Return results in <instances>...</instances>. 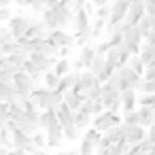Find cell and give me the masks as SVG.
<instances>
[{
    "mask_svg": "<svg viewBox=\"0 0 155 155\" xmlns=\"http://www.w3.org/2000/svg\"><path fill=\"white\" fill-rule=\"evenodd\" d=\"M83 100L85 98H81L79 94H74L72 89H68V91H64V104L72 110V113H77V110H81V106H83Z\"/></svg>",
    "mask_w": 155,
    "mask_h": 155,
    "instance_id": "cell-18",
    "label": "cell"
},
{
    "mask_svg": "<svg viewBox=\"0 0 155 155\" xmlns=\"http://www.w3.org/2000/svg\"><path fill=\"white\" fill-rule=\"evenodd\" d=\"M94 85H98V77H96V74H91L89 70H83V72H81V79H79V83L72 87V91H74V94H79L81 98H85V96L91 91V87H94Z\"/></svg>",
    "mask_w": 155,
    "mask_h": 155,
    "instance_id": "cell-7",
    "label": "cell"
},
{
    "mask_svg": "<svg viewBox=\"0 0 155 155\" xmlns=\"http://www.w3.org/2000/svg\"><path fill=\"white\" fill-rule=\"evenodd\" d=\"M123 155H132V153H130V151H127V153H123Z\"/></svg>",
    "mask_w": 155,
    "mask_h": 155,
    "instance_id": "cell-63",
    "label": "cell"
},
{
    "mask_svg": "<svg viewBox=\"0 0 155 155\" xmlns=\"http://www.w3.org/2000/svg\"><path fill=\"white\" fill-rule=\"evenodd\" d=\"M13 2V0H0V7H9Z\"/></svg>",
    "mask_w": 155,
    "mask_h": 155,
    "instance_id": "cell-58",
    "label": "cell"
},
{
    "mask_svg": "<svg viewBox=\"0 0 155 155\" xmlns=\"http://www.w3.org/2000/svg\"><path fill=\"white\" fill-rule=\"evenodd\" d=\"M15 38H13V34L9 32V28L7 26H0V45H7V43H13Z\"/></svg>",
    "mask_w": 155,
    "mask_h": 155,
    "instance_id": "cell-44",
    "label": "cell"
},
{
    "mask_svg": "<svg viewBox=\"0 0 155 155\" xmlns=\"http://www.w3.org/2000/svg\"><path fill=\"white\" fill-rule=\"evenodd\" d=\"M130 51V55H138L140 53V45H142V34L138 30V26H127L125 24V32H123V38H121Z\"/></svg>",
    "mask_w": 155,
    "mask_h": 155,
    "instance_id": "cell-4",
    "label": "cell"
},
{
    "mask_svg": "<svg viewBox=\"0 0 155 155\" xmlns=\"http://www.w3.org/2000/svg\"><path fill=\"white\" fill-rule=\"evenodd\" d=\"M123 125H138V110H121Z\"/></svg>",
    "mask_w": 155,
    "mask_h": 155,
    "instance_id": "cell-36",
    "label": "cell"
},
{
    "mask_svg": "<svg viewBox=\"0 0 155 155\" xmlns=\"http://www.w3.org/2000/svg\"><path fill=\"white\" fill-rule=\"evenodd\" d=\"M91 5H94V9H98V7H106V5H110V0H91Z\"/></svg>",
    "mask_w": 155,
    "mask_h": 155,
    "instance_id": "cell-56",
    "label": "cell"
},
{
    "mask_svg": "<svg viewBox=\"0 0 155 155\" xmlns=\"http://www.w3.org/2000/svg\"><path fill=\"white\" fill-rule=\"evenodd\" d=\"M9 119H11V115H9V104H7V102H0V127H5Z\"/></svg>",
    "mask_w": 155,
    "mask_h": 155,
    "instance_id": "cell-43",
    "label": "cell"
},
{
    "mask_svg": "<svg viewBox=\"0 0 155 155\" xmlns=\"http://www.w3.org/2000/svg\"><path fill=\"white\" fill-rule=\"evenodd\" d=\"M153 30H155V17H153Z\"/></svg>",
    "mask_w": 155,
    "mask_h": 155,
    "instance_id": "cell-61",
    "label": "cell"
},
{
    "mask_svg": "<svg viewBox=\"0 0 155 155\" xmlns=\"http://www.w3.org/2000/svg\"><path fill=\"white\" fill-rule=\"evenodd\" d=\"M142 15H144V0H134V2L130 5V9H127V13H125L123 21L127 26H136L142 19Z\"/></svg>",
    "mask_w": 155,
    "mask_h": 155,
    "instance_id": "cell-10",
    "label": "cell"
},
{
    "mask_svg": "<svg viewBox=\"0 0 155 155\" xmlns=\"http://www.w3.org/2000/svg\"><path fill=\"white\" fill-rule=\"evenodd\" d=\"M89 32H91V41L106 34V19H94V24L89 26Z\"/></svg>",
    "mask_w": 155,
    "mask_h": 155,
    "instance_id": "cell-30",
    "label": "cell"
},
{
    "mask_svg": "<svg viewBox=\"0 0 155 155\" xmlns=\"http://www.w3.org/2000/svg\"><path fill=\"white\" fill-rule=\"evenodd\" d=\"M142 79H147V81L155 79V66H149V68H144V74H142Z\"/></svg>",
    "mask_w": 155,
    "mask_h": 155,
    "instance_id": "cell-53",
    "label": "cell"
},
{
    "mask_svg": "<svg viewBox=\"0 0 155 155\" xmlns=\"http://www.w3.org/2000/svg\"><path fill=\"white\" fill-rule=\"evenodd\" d=\"M119 138H123V123H119V125H115V127L102 132V140H100V144H102V147H113Z\"/></svg>",
    "mask_w": 155,
    "mask_h": 155,
    "instance_id": "cell-15",
    "label": "cell"
},
{
    "mask_svg": "<svg viewBox=\"0 0 155 155\" xmlns=\"http://www.w3.org/2000/svg\"><path fill=\"white\" fill-rule=\"evenodd\" d=\"M138 108V91L123 89L121 91V110H136Z\"/></svg>",
    "mask_w": 155,
    "mask_h": 155,
    "instance_id": "cell-16",
    "label": "cell"
},
{
    "mask_svg": "<svg viewBox=\"0 0 155 155\" xmlns=\"http://www.w3.org/2000/svg\"><path fill=\"white\" fill-rule=\"evenodd\" d=\"M104 66H106V62H104V55H98V53H96V58H94V62L89 64V68H87V70H89L91 74H96V77H98V74L104 70Z\"/></svg>",
    "mask_w": 155,
    "mask_h": 155,
    "instance_id": "cell-33",
    "label": "cell"
},
{
    "mask_svg": "<svg viewBox=\"0 0 155 155\" xmlns=\"http://www.w3.org/2000/svg\"><path fill=\"white\" fill-rule=\"evenodd\" d=\"M62 125V132H64V140H77L81 138V130L74 125V121H68V123H60Z\"/></svg>",
    "mask_w": 155,
    "mask_h": 155,
    "instance_id": "cell-24",
    "label": "cell"
},
{
    "mask_svg": "<svg viewBox=\"0 0 155 155\" xmlns=\"http://www.w3.org/2000/svg\"><path fill=\"white\" fill-rule=\"evenodd\" d=\"M85 100H102V85L98 83V85H94L91 87V91L85 96Z\"/></svg>",
    "mask_w": 155,
    "mask_h": 155,
    "instance_id": "cell-46",
    "label": "cell"
},
{
    "mask_svg": "<svg viewBox=\"0 0 155 155\" xmlns=\"http://www.w3.org/2000/svg\"><path fill=\"white\" fill-rule=\"evenodd\" d=\"M45 136H47V147L49 149H60L62 142H64V132H62V125L60 123H53L51 127L45 130Z\"/></svg>",
    "mask_w": 155,
    "mask_h": 155,
    "instance_id": "cell-11",
    "label": "cell"
},
{
    "mask_svg": "<svg viewBox=\"0 0 155 155\" xmlns=\"http://www.w3.org/2000/svg\"><path fill=\"white\" fill-rule=\"evenodd\" d=\"M136 26H138V30H140V34H142V38H144V36L153 30V17H151V15H142V19H140Z\"/></svg>",
    "mask_w": 155,
    "mask_h": 155,
    "instance_id": "cell-32",
    "label": "cell"
},
{
    "mask_svg": "<svg viewBox=\"0 0 155 155\" xmlns=\"http://www.w3.org/2000/svg\"><path fill=\"white\" fill-rule=\"evenodd\" d=\"M138 91H140V94H155V79H151V81L142 79V83H140Z\"/></svg>",
    "mask_w": 155,
    "mask_h": 155,
    "instance_id": "cell-42",
    "label": "cell"
},
{
    "mask_svg": "<svg viewBox=\"0 0 155 155\" xmlns=\"http://www.w3.org/2000/svg\"><path fill=\"white\" fill-rule=\"evenodd\" d=\"M89 41H91V32H89V30L74 32V45H77V47H85V45H89Z\"/></svg>",
    "mask_w": 155,
    "mask_h": 155,
    "instance_id": "cell-38",
    "label": "cell"
},
{
    "mask_svg": "<svg viewBox=\"0 0 155 155\" xmlns=\"http://www.w3.org/2000/svg\"><path fill=\"white\" fill-rule=\"evenodd\" d=\"M47 36H49V30H47V26L43 24V19H34V21L30 24L28 34H26V38H30V41H43V38H47Z\"/></svg>",
    "mask_w": 155,
    "mask_h": 155,
    "instance_id": "cell-14",
    "label": "cell"
},
{
    "mask_svg": "<svg viewBox=\"0 0 155 155\" xmlns=\"http://www.w3.org/2000/svg\"><path fill=\"white\" fill-rule=\"evenodd\" d=\"M79 58L83 60L85 70H87V68H89V64H91V62H94V58H96V47H94V45H85V47H81Z\"/></svg>",
    "mask_w": 155,
    "mask_h": 155,
    "instance_id": "cell-28",
    "label": "cell"
},
{
    "mask_svg": "<svg viewBox=\"0 0 155 155\" xmlns=\"http://www.w3.org/2000/svg\"><path fill=\"white\" fill-rule=\"evenodd\" d=\"M72 121H74V125L83 132V130H87V127L91 125V115H89V113H85V110L81 108V110H77V113H74Z\"/></svg>",
    "mask_w": 155,
    "mask_h": 155,
    "instance_id": "cell-23",
    "label": "cell"
},
{
    "mask_svg": "<svg viewBox=\"0 0 155 155\" xmlns=\"http://www.w3.org/2000/svg\"><path fill=\"white\" fill-rule=\"evenodd\" d=\"M140 60H142V64H144V68H149V66H155V45H147V43H142L140 45Z\"/></svg>",
    "mask_w": 155,
    "mask_h": 155,
    "instance_id": "cell-19",
    "label": "cell"
},
{
    "mask_svg": "<svg viewBox=\"0 0 155 155\" xmlns=\"http://www.w3.org/2000/svg\"><path fill=\"white\" fill-rule=\"evenodd\" d=\"M83 138H87V140H89L94 147H98V144H100V140H102V132H98L96 127H91V125H89V127L85 130Z\"/></svg>",
    "mask_w": 155,
    "mask_h": 155,
    "instance_id": "cell-37",
    "label": "cell"
},
{
    "mask_svg": "<svg viewBox=\"0 0 155 155\" xmlns=\"http://www.w3.org/2000/svg\"><path fill=\"white\" fill-rule=\"evenodd\" d=\"M11 17H13L11 7H0V26H5V24H7Z\"/></svg>",
    "mask_w": 155,
    "mask_h": 155,
    "instance_id": "cell-47",
    "label": "cell"
},
{
    "mask_svg": "<svg viewBox=\"0 0 155 155\" xmlns=\"http://www.w3.org/2000/svg\"><path fill=\"white\" fill-rule=\"evenodd\" d=\"M147 138H149V140H151V142L155 144V123L147 127Z\"/></svg>",
    "mask_w": 155,
    "mask_h": 155,
    "instance_id": "cell-54",
    "label": "cell"
},
{
    "mask_svg": "<svg viewBox=\"0 0 155 155\" xmlns=\"http://www.w3.org/2000/svg\"><path fill=\"white\" fill-rule=\"evenodd\" d=\"M43 83H45V87H47V89H58L60 77H58L53 70H49V72H45V74H43Z\"/></svg>",
    "mask_w": 155,
    "mask_h": 155,
    "instance_id": "cell-35",
    "label": "cell"
},
{
    "mask_svg": "<svg viewBox=\"0 0 155 155\" xmlns=\"http://www.w3.org/2000/svg\"><path fill=\"white\" fill-rule=\"evenodd\" d=\"M127 66L136 72V74H144V64H142V60H140V55H130V60H127Z\"/></svg>",
    "mask_w": 155,
    "mask_h": 155,
    "instance_id": "cell-34",
    "label": "cell"
},
{
    "mask_svg": "<svg viewBox=\"0 0 155 155\" xmlns=\"http://www.w3.org/2000/svg\"><path fill=\"white\" fill-rule=\"evenodd\" d=\"M13 85H15V94H17L21 100H28L30 94H32V89L36 87L34 81H32V77L26 74L24 70H17V72H15V77H13Z\"/></svg>",
    "mask_w": 155,
    "mask_h": 155,
    "instance_id": "cell-3",
    "label": "cell"
},
{
    "mask_svg": "<svg viewBox=\"0 0 155 155\" xmlns=\"http://www.w3.org/2000/svg\"><path fill=\"white\" fill-rule=\"evenodd\" d=\"M119 123H121V115H115L110 110H102L100 115H96L91 119V127H96L98 132H106V130H110Z\"/></svg>",
    "mask_w": 155,
    "mask_h": 155,
    "instance_id": "cell-5",
    "label": "cell"
},
{
    "mask_svg": "<svg viewBox=\"0 0 155 155\" xmlns=\"http://www.w3.org/2000/svg\"><path fill=\"white\" fill-rule=\"evenodd\" d=\"M55 155H66V151H62V153H55Z\"/></svg>",
    "mask_w": 155,
    "mask_h": 155,
    "instance_id": "cell-60",
    "label": "cell"
},
{
    "mask_svg": "<svg viewBox=\"0 0 155 155\" xmlns=\"http://www.w3.org/2000/svg\"><path fill=\"white\" fill-rule=\"evenodd\" d=\"M138 123L142 127H149L155 123V108H147V106H138Z\"/></svg>",
    "mask_w": 155,
    "mask_h": 155,
    "instance_id": "cell-21",
    "label": "cell"
},
{
    "mask_svg": "<svg viewBox=\"0 0 155 155\" xmlns=\"http://www.w3.org/2000/svg\"><path fill=\"white\" fill-rule=\"evenodd\" d=\"M64 102V94L62 91H58V89H49V94H47V108H58L60 104ZM45 108V110H47Z\"/></svg>",
    "mask_w": 155,
    "mask_h": 155,
    "instance_id": "cell-27",
    "label": "cell"
},
{
    "mask_svg": "<svg viewBox=\"0 0 155 155\" xmlns=\"http://www.w3.org/2000/svg\"><path fill=\"white\" fill-rule=\"evenodd\" d=\"M149 155H153V153H149Z\"/></svg>",
    "mask_w": 155,
    "mask_h": 155,
    "instance_id": "cell-64",
    "label": "cell"
},
{
    "mask_svg": "<svg viewBox=\"0 0 155 155\" xmlns=\"http://www.w3.org/2000/svg\"><path fill=\"white\" fill-rule=\"evenodd\" d=\"M34 21V17L32 15H28V13H24V11H19V13H15L9 21H7V28H9V32L13 34V38L15 41H21V38H26V34H28V30H30V24Z\"/></svg>",
    "mask_w": 155,
    "mask_h": 155,
    "instance_id": "cell-1",
    "label": "cell"
},
{
    "mask_svg": "<svg viewBox=\"0 0 155 155\" xmlns=\"http://www.w3.org/2000/svg\"><path fill=\"white\" fill-rule=\"evenodd\" d=\"M153 155H155V144H153Z\"/></svg>",
    "mask_w": 155,
    "mask_h": 155,
    "instance_id": "cell-62",
    "label": "cell"
},
{
    "mask_svg": "<svg viewBox=\"0 0 155 155\" xmlns=\"http://www.w3.org/2000/svg\"><path fill=\"white\" fill-rule=\"evenodd\" d=\"M110 49V45H108V41H104V43H100V45H96V53L98 55H106V51Z\"/></svg>",
    "mask_w": 155,
    "mask_h": 155,
    "instance_id": "cell-50",
    "label": "cell"
},
{
    "mask_svg": "<svg viewBox=\"0 0 155 155\" xmlns=\"http://www.w3.org/2000/svg\"><path fill=\"white\" fill-rule=\"evenodd\" d=\"M79 155H96V147H94L87 138H81V144H79Z\"/></svg>",
    "mask_w": 155,
    "mask_h": 155,
    "instance_id": "cell-39",
    "label": "cell"
},
{
    "mask_svg": "<svg viewBox=\"0 0 155 155\" xmlns=\"http://www.w3.org/2000/svg\"><path fill=\"white\" fill-rule=\"evenodd\" d=\"M70 66H72V70H77V72H83V70H85V64H83L81 58H77L74 62H70Z\"/></svg>",
    "mask_w": 155,
    "mask_h": 155,
    "instance_id": "cell-52",
    "label": "cell"
},
{
    "mask_svg": "<svg viewBox=\"0 0 155 155\" xmlns=\"http://www.w3.org/2000/svg\"><path fill=\"white\" fill-rule=\"evenodd\" d=\"M117 77H119V87H121V91H123V89H136V91H138V87H140V83H142V77L136 74L127 64L121 66V68H117Z\"/></svg>",
    "mask_w": 155,
    "mask_h": 155,
    "instance_id": "cell-2",
    "label": "cell"
},
{
    "mask_svg": "<svg viewBox=\"0 0 155 155\" xmlns=\"http://www.w3.org/2000/svg\"><path fill=\"white\" fill-rule=\"evenodd\" d=\"M11 142H13V149H21V151H26V153H30V155H34V153L38 151V149L32 144V136L24 134L21 130L11 132Z\"/></svg>",
    "mask_w": 155,
    "mask_h": 155,
    "instance_id": "cell-6",
    "label": "cell"
},
{
    "mask_svg": "<svg viewBox=\"0 0 155 155\" xmlns=\"http://www.w3.org/2000/svg\"><path fill=\"white\" fill-rule=\"evenodd\" d=\"M28 60L45 74V72H49V70L55 66V60H58V58H49V55H43V53H30Z\"/></svg>",
    "mask_w": 155,
    "mask_h": 155,
    "instance_id": "cell-12",
    "label": "cell"
},
{
    "mask_svg": "<svg viewBox=\"0 0 155 155\" xmlns=\"http://www.w3.org/2000/svg\"><path fill=\"white\" fill-rule=\"evenodd\" d=\"M36 2H41V0H15V5H17L19 9H30V7H34Z\"/></svg>",
    "mask_w": 155,
    "mask_h": 155,
    "instance_id": "cell-49",
    "label": "cell"
},
{
    "mask_svg": "<svg viewBox=\"0 0 155 155\" xmlns=\"http://www.w3.org/2000/svg\"><path fill=\"white\" fill-rule=\"evenodd\" d=\"M9 155H30V153H26L21 149H9Z\"/></svg>",
    "mask_w": 155,
    "mask_h": 155,
    "instance_id": "cell-57",
    "label": "cell"
},
{
    "mask_svg": "<svg viewBox=\"0 0 155 155\" xmlns=\"http://www.w3.org/2000/svg\"><path fill=\"white\" fill-rule=\"evenodd\" d=\"M32 144L41 151V149H45L47 147V136L43 134V130H38L36 134H32Z\"/></svg>",
    "mask_w": 155,
    "mask_h": 155,
    "instance_id": "cell-40",
    "label": "cell"
},
{
    "mask_svg": "<svg viewBox=\"0 0 155 155\" xmlns=\"http://www.w3.org/2000/svg\"><path fill=\"white\" fill-rule=\"evenodd\" d=\"M94 15H96V19H108V17H110V5L98 7V9L94 11Z\"/></svg>",
    "mask_w": 155,
    "mask_h": 155,
    "instance_id": "cell-45",
    "label": "cell"
},
{
    "mask_svg": "<svg viewBox=\"0 0 155 155\" xmlns=\"http://www.w3.org/2000/svg\"><path fill=\"white\" fill-rule=\"evenodd\" d=\"M58 77H64V74H68L70 70H72V66H70V60L68 58H60V60H55V66L51 68Z\"/></svg>",
    "mask_w": 155,
    "mask_h": 155,
    "instance_id": "cell-29",
    "label": "cell"
},
{
    "mask_svg": "<svg viewBox=\"0 0 155 155\" xmlns=\"http://www.w3.org/2000/svg\"><path fill=\"white\" fill-rule=\"evenodd\" d=\"M34 155H49V153H47V151H45V149H41V151H36V153H34Z\"/></svg>",
    "mask_w": 155,
    "mask_h": 155,
    "instance_id": "cell-59",
    "label": "cell"
},
{
    "mask_svg": "<svg viewBox=\"0 0 155 155\" xmlns=\"http://www.w3.org/2000/svg\"><path fill=\"white\" fill-rule=\"evenodd\" d=\"M47 38H49L58 49H62V47H74V34H68V32H66V30H62V28L51 30Z\"/></svg>",
    "mask_w": 155,
    "mask_h": 155,
    "instance_id": "cell-9",
    "label": "cell"
},
{
    "mask_svg": "<svg viewBox=\"0 0 155 155\" xmlns=\"http://www.w3.org/2000/svg\"><path fill=\"white\" fill-rule=\"evenodd\" d=\"M0 147L5 149H13V142H11V132L7 127H0Z\"/></svg>",
    "mask_w": 155,
    "mask_h": 155,
    "instance_id": "cell-41",
    "label": "cell"
},
{
    "mask_svg": "<svg viewBox=\"0 0 155 155\" xmlns=\"http://www.w3.org/2000/svg\"><path fill=\"white\" fill-rule=\"evenodd\" d=\"M130 153H132V155H149V153H153V142H151L149 138H144V140H140L138 144L130 147Z\"/></svg>",
    "mask_w": 155,
    "mask_h": 155,
    "instance_id": "cell-26",
    "label": "cell"
},
{
    "mask_svg": "<svg viewBox=\"0 0 155 155\" xmlns=\"http://www.w3.org/2000/svg\"><path fill=\"white\" fill-rule=\"evenodd\" d=\"M15 85L13 83H0V102H7L11 104L15 100Z\"/></svg>",
    "mask_w": 155,
    "mask_h": 155,
    "instance_id": "cell-22",
    "label": "cell"
},
{
    "mask_svg": "<svg viewBox=\"0 0 155 155\" xmlns=\"http://www.w3.org/2000/svg\"><path fill=\"white\" fill-rule=\"evenodd\" d=\"M70 51H72V47H62V49H58V58H68Z\"/></svg>",
    "mask_w": 155,
    "mask_h": 155,
    "instance_id": "cell-55",
    "label": "cell"
},
{
    "mask_svg": "<svg viewBox=\"0 0 155 155\" xmlns=\"http://www.w3.org/2000/svg\"><path fill=\"white\" fill-rule=\"evenodd\" d=\"M53 123H60L58 121V115L53 108H47V110H41V117H38V127L45 132L47 127H51Z\"/></svg>",
    "mask_w": 155,
    "mask_h": 155,
    "instance_id": "cell-20",
    "label": "cell"
},
{
    "mask_svg": "<svg viewBox=\"0 0 155 155\" xmlns=\"http://www.w3.org/2000/svg\"><path fill=\"white\" fill-rule=\"evenodd\" d=\"M81 108L85 113H89L91 117H96V115H100L104 110V104H102V100H83V106Z\"/></svg>",
    "mask_w": 155,
    "mask_h": 155,
    "instance_id": "cell-25",
    "label": "cell"
},
{
    "mask_svg": "<svg viewBox=\"0 0 155 155\" xmlns=\"http://www.w3.org/2000/svg\"><path fill=\"white\" fill-rule=\"evenodd\" d=\"M79 79H81V72H77V70H70L68 74H64V77H60V83H58V91H68V89H72L77 83H79Z\"/></svg>",
    "mask_w": 155,
    "mask_h": 155,
    "instance_id": "cell-17",
    "label": "cell"
},
{
    "mask_svg": "<svg viewBox=\"0 0 155 155\" xmlns=\"http://www.w3.org/2000/svg\"><path fill=\"white\" fill-rule=\"evenodd\" d=\"M89 26H91V15H89L85 9L74 11V17H72V28H74V32L89 30Z\"/></svg>",
    "mask_w": 155,
    "mask_h": 155,
    "instance_id": "cell-13",
    "label": "cell"
},
{
    "mask_svg": "<svg viewBox=\"0 0 155 155\" xmlns=\"http://www.w3.org/2000/svg\"><path fill=\"white\" fill-rule=\"evenodd\" d=\"M113 147H115V149H117V151H119V153H121V155H123V153H127V151H130V144H127V142H125V138H119V140H117V142H115V144H113Z\"/></svg>",
    "mask_w": 155,
    "mask_h": 155,
    "instance_id": "cell-48",
    "label": "cell"
},
{
    "mask_svg": "<svg viewBox=\"0 0 155 155\" xmlns=\"http://www.w3.org/2000/svg\"><path fill=\"white\" fill-rule=\"evenodd\" d=\"M87 0H70V9L72 11H79V9H85Z\"/></svg>",
    "mask_w": 155,
    "mask_h": 155,
    "instance_id": "cell-51",
    "label": "cell"
},
{
    "mask_svg": "<svg viewBox=\"0 0 155 155\" xmlns=\"http://www.w3.org/2000/svg\"><path fill=\"white\" fill-rule=\"evenodd\" d=\"M123 138L130 147H134V144H138L140 140L147 138V127H142L140 123L138 125H123Z\"/></svg>",
    "mask_w": 155,
    "mask_h": 155,
    "instance_id": "cell-8",
    "label": "cell"
},
{
    "mask_svg": "<svg viewBox=\"0 0 155 155\" xmlns=\"http://www.w3.org/2000/svg\"><path fill=\"white\" fill-rule=\"evenodd\" d=\"M55 115H58V121H60V123H68V121H72V117H74V113H72L64 102L55 108Z\"/></svg>",
    "mask_w": 155,
    "mask_h": 155,
    "instance_id": "cell-31",
    "label": "cell"
}]
</instances>
